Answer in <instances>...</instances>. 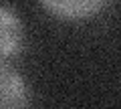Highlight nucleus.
<instances>
[{"label": "nucleus", "mask_w": 121, "mask_h": 109, "mask_svg": "<svg viewBox=\"0 0 121 109\" xmlns=\"http://www.w3.org/2000/svg\"><path fill=\"white\" fill-rule=\"evenodd\" d=\"M0 109H30L26 79L6 63H0Z\"/></svg>", "instance_id": "obj_1"}, {"label": "nucleus", "mask_w": 121, "mask_h": 109, "mask_svg": "<svg viewBox=\"0 0 121 109\" xmlns=\"http://www.w3.org/2000/svg\"><path fill=\"white\" fill-rule=\"evenodd\" d=\"M39 2L52 16L65 20L91 18L109 4V0H39Z\"/></svg>", "instance_id": "obj_2"}, {"label": "nucleus", "mask_w": 121, "mask_h": 109, "mask_svg": "<svg viewBox=\"0 0 121 109\" xmlns=\"http://www.w3.org/2000/svg\"><path fill=\"white\" fill-rule=\"evenodd\" d=\"M24 28L10 6L0 4V63H4L8 57L16 55L22 47Z\"/></svg>", "instance_id": "obj_3"}]
</instances>
